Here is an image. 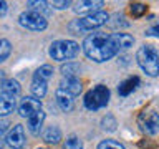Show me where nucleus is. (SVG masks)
<instances>
[{
    "instance_id": "393cba45",
    "label": "nucleus",
    "mask_w": 159,
    "mask_h": 149,
    "mask_svg": "<svg viewBox=\"0 0 159 149\" xmlns=\"http://www.w3.org/2000/svg\"><path fill=\"white\" fill-rule=\"evenodd\" d=\"M101 126L104 131H114L118 126V123H116V119H114L111 114H106V116L103 118V121H101Z\"/></svg>"
},
{
    "instance_id": "f3484780",
    "label": "nucleus",
    "mask_w": 159,
    "mask_h": 149,
    "mask_svg": "<svg viewBox=\"0 0 159 149\" xmlns=\"http://www.w3.org/2000/svg\"><path fill=\"white\" fill-rule=\"evenodd\" d=\"M43 141L47 144H58L60 141H61V129H60L58 126H50L43 131Z\"/></svg>"
},
{
    "instance_id": "f257e3e1",
    "label": "nucleus",
    "mask_w": 159,
    "mask_h": 149,
    "mask_svg": "<svg viewBox=\"0 0 159 149\" xmlns=\"http://www.w3.org/2000/svg\"><path fill=\"white\" fill-rule=\"evenodd\" d=\"M83 52L89 60H93L96 63L108 61L114 55L119 53L116 50V47H114L113 40H111V35H108L104 32L89 33L83 42Z\"/></svg>"
},
{
    "instance_id": "4be33fe9",
    "label": "nucleus",
    "mask_w": 159,
    "mask_h": 149,
    "mask_svg": "<svg viewBox=\"0 0 159 149\" xmlns=\"http://www.w3.org/2000/svg\"><path fill=\"white\" fill-rule=\"evenodd\" d=\"M53 66H50V65H42L37 71H35L33 74V78H37V79H42V81H48L50 78L53 76Z\"/></svg>"
},
{
    "instance_id": "b1692460",
    "label": "nucleus",
    "mask_w": 159,
    "mask_h": 149,
    "mask_svg": "<svg viewBox=\"0 0 159 149\" xmlns=\"http://www.w3.org/2000/svg\"><path fill=\"white\" fill-rule=\"evenodd\" d=\"M63 149H83L81 139L76 136H70L66 141L63 142Z\"/></svg>"
},
{
    "instance_id": "2eb2a0df",
    "label": "nucleus",
    "mask_w": 159,
    "mask_h": 149,
    "mask_svg": "<svg viewBox=\"0 0 159 149\" xmlns=\"http://www.w3.org/2000/svg\"><path fill=\"white\" fill-rule=\"evenodd\" d=\"M111 40H113V43H114L118 52L119 50H128L134 45V38L129 33H113Z\"/></svg>"
},
{
    "instance_id": "a211bd4d",
    "label": "nucleus",
    "mask_w": 159,
    "mask_h": 149,
    "mask_svg": "<svg viewBox=\"0 0 159 149\" xmlns=\"http://www.w3.org/2000/svg\"><path fill=\"white\" fill-rule=\"evenodd\" d=\"M63 78H78L80 76V71H81V65L76 63V61H66L61 65L60 68Z\"/></svg>"
},
{
    "instance_id": "7c9ffc66",
    "label": "nucleus",
    "mask_w": 159,
    "mask_h": 149,
    "mask_svg": "<svg viewBox=\"0 0 159 149\" xmlns=\"http://www.w3.org/2000/svg\"><path fill=\"white\" fill-rule=\"evenodd\" d=\"M157 30H159L157 27H152L146 32V35H149V37H157Z\"/></svg>"
},
{
    "instance_id": "ddd939ff",
    "label": "nucleus",
    "mask_w": 159,
    "mask_h": 149,
    "mask_svg": "<svg viewBox=\"0 0 159 149\" xmlns=\"http://www.w3.org/2000/svg\"><path fill=\"white\" fill-rule=\"evenodd\" d=\"M17 98L10 96V94L0 93V116H8L10 113H13L17 109Z\"/></svg>"
},
{
    "instance_id": "423d86ee",
    "label": "nucleus",
    "mask_w": 159,
    "mask_h": 149,
    "mask_svg": "<svg viewBox=\"0 0 159 149\" xmlns=\"http://www.w3.org/2000/svg\"><path fill=\"white\" fill-rule=\"evenodd\" d=\"M18 23L22 25L23 28L32 30V32H43V30L48 27V20L43 18L42 15L32 12V10H25V12L20 13Z\"/></svg>"
},
{
    "instance_id": "f03ea898",
    "label": "nucleus",
    "mask_w": 159,
    "mask_h": 149,
    "mask_svg": "<svg viewBox=\"0 0 159 149\" xmlns=\"http://www.w3.org/2000/svg\"><path fill=\"white\" fill-rule=\"evenodd\" d=\"M136 60H138V65L143 68V71L149 74V76H157L159 73V53L156 47L152 45H143L141 48L138 50L136 53Z\"/></svg>"
},
{
    "instance_id": "20e7f679",
    "label": "nucleus",
    "mask_w": 159,
    "mask_h": 149,
    "mask_svg": "<svg viewBox=\"0 0 159 149\" xmlns=\"http://www.w3.org/2000/svg\"><path fill=\"white\" fill-rule=\"evenodd\" d=\"M109 20V15L106 12H96V13H91V15H86L83 18H78L70 25V30L73 32H89V30H94V28H99L101 25H104Z\"/></svg>"
},
{
    "instance_id": "6ab92c4d",
    "label": "nucleus",
    "mask_w": 159,
    "mask_h": 149,
    "mask_svg": "<svg viewBox=\"0 0 159 149\" xmlns=\"http://www.w3.org/2000/svg\"><path fill=\"white\" fill-rule=\"evenodd\" d=\"M138 84H139V78L138 76H131V78H128V79H124V81L119 83L118 93L121 94V96H128V94H131L134 89L138 88Z\"/></svg>"
},
{
    "instance_id": "9d476101",
    "label": "nucleus",
    "mask_w": 159,
    "mask_h": 149,
    "mask_svg": "<svg viewBox=\"0 0 159 149\" xmlns=\"http://www.w3.org/2000/svg\"><path fill=\"white\" fill-rule=\"evenodd\" d=\"M139 123H141L143 131H146L148 134H151V136L157 134V131H159V116H157L156 111H151L149 114H143L141 119H139Z\"/></svg>"
},
{
    "instance_id": "bb28decb",
    "label": "nucleus",
    "mask_w": 159,
    "mask_h": 149,
    "mask_svg": "<svg viewBox=\"0 0 159 149\" xmlns=\"http://www.w3.org/2000/svg\"><path fill=\"white\" fill-rule=\"evenodd\" d=\"M131 13L134 17H141L146 13V5L144 3H131Z\"/></svg>"
},
{
    "instance_id": "aec40b11",
    "label": "nucleus",
    "mask_w": 159,
    "mask_h": 149,
    "mask_svg": "<svg viewBox=\"0 0 159 149\" xmlns=\"http://www.w3.org/2000/svg\"><path fill=\"white\" fill-rule=\"evenodd\" d=\"M20 83L17 81V79L10 78V79H5V81L2 83V93L3 94H10V96H15L17 98L20 94Z\"/></svg>"
},
{
    "instance_id": "2f4dec72",
    "label": "nucleus",
    "mask_w": 159,
    "mask_h": 149,
    "mask_svg": "<svg viewBox=\"0 0 159 149\" xmlns=\"http://www.w3.org/2000/svg\"><path fill=\"white\" fill-rule=\"evenodd\" d=\"M5 79H7V78H5V71H2V70H0V86H2V83L5 81Z\"/></svg>"
},
{
    "instance_id": "dca6fc26",
    "label": "nucleus",
    "mask_w": 159,
    "mask_h": 149,
    "mask_svg": "<svg viewBox=\"0 0 159 149\" xmlns=\"http://www.w3.org/2000/svg\"><path fill=\"white\" fill-rule=\"evenodd\" d=\"M43 121H45V113L43 111H38L35 116L28 118V123H27V128L28 131L32 134H40V131H42V126H43Z\"/></svg>"
},
{
    "instance_id": "c756f323",
    "label": "nucleus",
    "mask_w": 159,
    "mask_h": 149,
    "mask_svg": "<svg viewBox=\"0 0 159 149\" xmlns=\"http://www.w3.org/2000/svg\"><path fill=\"white\" fill-rule=\"evenodd\" d=\"M7 10H8V5H7V2L0 0V17H3V15L7 13Z\"/></svg>"
},
{
    "instance_id": "0eeeda50",
    "label": "nucleus",
    "mask_w": 159,
    "mask_h": 149,
    "mask_svg": "<svg viewBox=\"0 0 159 149\" xmlns=\"http://www.w3.org/2000/svg\"><path fill=\"white\" fill-rule=\"evenodd\" d=\"M17 109H18V114L22 118H32L35 116L38 111H42V101L33 96H25L22 101L17 104Z\"/></svg>"
},
{
    "instance_id": "a878e982",
    "label": "nucleus",
    "mask_w": 159,
    "mask_h": 149,
    "mask_svg": "<svg viewBox=\"0 0 159 149\" xmlns=\"http://www.w3.org/2000/svg\"><path fill=\"white\" fill-rule=\"evenodd\" d=\"M98 149H124V146L119 144L118 141H113V139H104V141L99 142Z\"/></svg>"
},
{
    "instance_id": "39448f33",
    "label": "nucleus",
    "mask_w": 159,
    "mask_h": 149,
    "mask_svg": "<svg viewBox=\"0 0 159 149\" xmlns=\"http://www.w3.org/2000/svg\"><path fill=\"white\" fill-rule=\"evenodd\" d=\"M109 88L104 86V84H98L93 89L84 94V106H86L89 111H98V109L104 108L109 103Z\"/></svg>"
},
{
    "instance_id": "9b49d317",
    "label": "nucleus",
    "mask_w": 159,
    "mask_h": 149,
    "mask_svg": "<svg viewBox=\"0 0 159 149\" xmlns=\"http://www.w3.org/2000/svg\"><path fill=\"white\" fill-rule=\"evenodd\" d=\"M55 101H57L58 108L61 109V111H65V113L71 111L73 106H75V99H73V96H71L70 93L63 91L61 88H58L57 93H55Z\"/></svg>"
},
{
    "instance_id": "f8f14e48",
    "label": "nucleus",
    "mask_w": 159,
    "mask_h": 149,
    "mask_svg": "<svg viewBox=\"0 0 159 149\" xmlns=\"http://www.w3.org/2000/svg\"><path fill=\"white\" fill-rule=\"evenodd\" d=\"M28 5V10H32V12L42 15L43 18H50L53 15V8L50 7L48 2H45V0H30V2H27Z\"/></svg>"
},
{
    "instance_id": "1a4fd4ad",
    "label": "nucleus",
    "mask_w": 159,
    "mask_h": 149,
    "mask_svg": "<svg viewBox=\"0 0 159 149\" xmlns=\"http://www.w3.org/2000/svg\"><path fill=\"white\" fill-rule=\"evenodd\" d=\"M104 5L103 0H83V2H78L75 5V12L78 15H91L96 12H101V7Z\"/></svg>"
},
{
    "instance_id": "5701e85b",
    "label": "nucleus",
    "mask_w": 159,
    "mask_h": 149,
    "mask_svg": "<svg viewBox=\"0 0 159 149\" xmlns=\"http://www.w3.org/2000/svg\"><path fill=\"white\" fill-rule=\"evenodd\" d=\"M12 53V43L5 38H0V63H3L5 60Z\"/></svg>"
},
{
    "instance_id": "6e6552de",
    "label": "nucleus",
    "mask_w": 159,
    "mask_h": 149,
    "mask_svg": "<svg viewBox=\"0 0 159 149\" xmlns=\"http://www.w3.org/2000/svg\"><path fill=\"white\" fill-rule=\"evenodd\" d=\"M5 142L12 149H22L25 146L27 138H25V129L22 124H15L12 129H8L7 136H5Z\"/></svg>"
},
{
    "instance_id": "4468645a",
    "label": "nucleus",
    "mask_w": 159,
    "mask_h": 149,
    "mask_svg": "<svg viewBox=\"0 0 159 149\" xmlns=\"http://www.w3.org/2000/svg\"><path fill=\"white\" fill-rule=\"evenodd\" d=\"M60 88L63 89V91L70 93L71 96H78L80 93H81V81H80V78H63L61 83H60Z\"/></svg>"
},
{
    "instance_id": "cd10ccee",
    "label": "nucleus",
    "mask_w": 159,
    "mask_h": 149,
    "mask_svg": "<svg viewBox=\"0 0 159 149\" xmlns=\"http://www.w3.org/2000/svg\"><path fill=\"white\" fill-rule=\"evenodd\" d=\"M48 3H50L52 8H58V10H65V8H68L70 5H71L70 0H53V2H48Z\"/></svg>"
},
{
    "instance_id": "7ed1b4c3",
    "label": "nucleus",
    "mask_w": 159,
    "mask_h": 149,
    "mask_svg": "<svg viewBox=\"0 0 159 149\" xmlns=\"http://www.w3.org/2000/svg\"><path fill=\"white\" fill-rule=\"evenodd\" d=\"M80 53V45L75 40H57L50 45L48 55L57 61H66Z\"/></svg>"
},
{
    "instance_id": "412c9836",
    "label": "nucleus",
    "mask_w": 159,
    "mask_h": 149,
    "mask_svg": "<svg viewBox=\"0 0 159 149\" xmlns=\"http://www.w3.org/2000/svg\"><path fill=\"white\" fill-rule=\"evenodd\" d=\"M30 89H32V93H33V98H37V99L43 98L45 94H47V81H42V79L33 78Z\"/></svg>"
},
{
    "instance_id": "c85d7f7f",
    "label": "nucleus",
    "mask_w": 159,
    "mask_h": 149,
    "mask_svg": "<svg viewBox=\"0 0 159 149\" xmlns=\"http://www.w3.org/2000/svg\"><path fill=\"white\" fill-rule=\"evenodd\" d=\"M8 133V123L7 121H0V149L3 147L5 144V136Z\"/></svg>"
}]
</instances>
